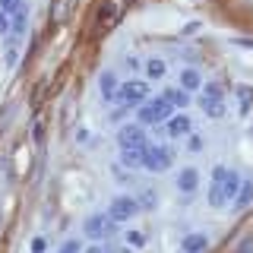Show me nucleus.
Wrapping results in <instances>:
<instances>
[{
	"label": "nucleus",
	"instance_id": "obj_1",
	"mask_svg": "<svg viewBox=\"0 0 253 253\" xmlns=\"http://www.w3.org/2000/svg\"><path fill=\"white\" fill-rule=\"evenodd\" d=\"M241 174L231 171V168H225V165H218L215 171H212V187H209V203L215 206V209H221V206H228V203H234V196H237V190H241Z\"/></svg>",
	"mask_w": 253,
	"mask_h": 253
},
{
	"label": "nucleus",
	"instance_id": "obj_2",
	"mask_svg": "<svg viewBox=\"0 0 253 253\" xmlns=\"http://www.w3.org/2000/svg\"><path fill=\"white\" fill-rule=\"evenodd\" d=\"M200 108H203L209 117H225V89H221L218 83H203Z\"/></svg>",
	"mask_w": 253,
	"mask_h": 253
},
{
	"label": "nucleus",
	"instance_id": "obj_3",
	"mask_svg": "<svg viewBox=\"0 0 253 253\" xmlns=\"http://www.w3.org/2000/svg\"><path fill=\"white\" fill-rule=\"evenodd\" d=\"M83 231L85 237H92V241H108V237H114L117 234V221L108 215H101V212H95V215L85 218V225H83Z\"/></svg>",
	"mask_w": 253,
	"mask_h": 253
},
{
	"label": "nucleus",
	"instance_id": "obj_4",
	"mask_svg": "<svg viewBox=\"0 0 253 253\" xmlns=\"http://www.w3.org/2000/svg\"><path fill=\"white\" fill-rule=\"evenodd\" d=\"M171 105H168V98H165V95H162V98H152V101H142V105H139V124H162V121H168V117H171Z\"/></svg>",
	"mask_w": 253,
	"mask_h": 253
},
{
	"label": "nucleus",
	"instance_id": "obj_5",
	"mask_svg": "<svg viewBox=\"0 0 253 253\" xmlns=\"http://www.w3.org/2000/svg\"><path fill=\"white\" fill-rule=\"evenodd\" d=\"M117 98H121L126 108H139L142 101L149 98V85L139 83V79H126L121 89H117Z\"/></svg>",
	"mask_w": 253,
	"mask_h": 253
},
{
	"label": "nucleus",
	"instance_id": "obj_6",
	"mask_svg": "<svg viewBox=\"0 0 253 253\" xmlns=\"http://www.w3.org/2000/svg\"><path fill=\"white\" fill-rule=\"evenodd\" d=\"M142 168L152 171V174H162L171 168V149L168 146H146V158H142Z\"/></svg>",
	"mask_w": 253,
	"mask_h": 253
},
{
	"label": "nucleus",
	"instance_id": "obj_7",
	"mask_svg": "<svg viewBox=\"0 0 253 253\" xmlns=\"http://www.w3.org/2000/svg\"><path fill=\"white\" fill-rule=\"evenodd\" d=\"M117 146H121V149L149 146V142H146V133H142V124H124L121 130H117Z\"/></svg>",
	"mask_w": 253,
	"mask_h": 253
},
{
	"label": "nucleus",
	"instance_id": "obj_8",
	"mask_svg": "<svg viewBox=\"0 0 253 253\" xmlns=\"http://www.w3.org/2000/svg\"><path fill=\"white\" fill-rule=\"evenodd\" d=\"M139 212V203L133 200V196H117L114 203H111V209H108V215L114 218V221H130L133 215Z\"/></svg>",
	"mask_w": 253,
	"mask_h": 253
},
{
	"label": "nucleus",
	"instance_id": "obj_9",
	"mask_svg": "<svg viewBox=\"0 0 253 253\" xmlns=\"http://www.w3.org/2000/svg\"><path fill=\"white\" fill-rule=\"evenodd\" d=\"M190 130H193V124H190L187 114H174V117H168V136L180 139V136H187Z\"/></svg>",
	"mask_w": 253,
	"mask_h": 253
},
{
	"label": "nucleus",
	"instance_id": "obj_10",
	"mask_svg": "<svg viewBox=\"0 0 253 253\" xmlns=\"http://www.w3.org/2000/svg\"><path fill=\"white\" fill-rule=\"evenodd\" d=\"M180 89H187V92L203 89V73H200L196 67H187L184 73H180Z\"/></svg>",
	"mask_w": 253,
	"mask_h": 253
},
{
	"label": "nucleus",
	"instance_id": "obj_11",
	"mask_svg": "<svg viewBox=\"0 0 253 253\" xmlns=\"http://www.w3.org/2000/svg\"><path fill=\"white\" fill-rule=\"evenodd\" d=\"M142 158H146V146H130V149H121V162L126 168H139Z\"/></svg>",
	"mask_w": 253,
	"mask_h": 253
},
{
	"label": "nucleus",
	"instance_id": "obj_12",
	"mask_svg": "<svg viewBox=\"0 0 253 253\" xmlns=\"http://www.w3.org/2000/svg\"><path fill=\"white\" fill-rule=\"evenodd\" d=\"M177 187L184 190V193H193V190L200 187V171H196V168H184L177 174Z\"/></svg>",
	"mask_w": 253,
	"mask_h": 253
},
{
	"label": "nucleus",
	"instance_id": "obj_13",
	"mask_svg": "<svg viewBox=\"0 0 253 253\" xmlns=\"http://www.w3.org/2000/svg\"><path fill=\"white\" fill-rule=\"evenodd\" d=\"M180 247H184V253H203L206 247H209V237L200 234V231H193V234L184 237V244H180Z\"/></svg>",
	"mask_w": 253,
	"mask_h": 253
},
{
	"label": "nucleus",
	"instance_id": "obj_14",
	"mask_svg": "<svg viewBox=\"0 0 253 253\" xmlns=\"http://www.w3.org/2000/svg\"><path fill=\"white\" fill-rule=\"evenodd\" d=\"M250 203H253V180H244L241 190H237V196H234V209H237V212H244Z\"/></svg>",
	"mask_w": 253,
	"mask_h": 253
},
{
	"label": "nucleus",
	"instance_id": "obj_15",
	"mask_svg": "<svg viewBox=\"0 0 253 253\" xmlns=\"http://www.w3.org/2000/svg\"><path fill=\"white\" fill-rule=\"evenodd\" d=\"M98 92L105 95L108 101L117 98V79H114V73H101V79H98Z\"/></svg>",
	"mask_w": 253,
	"mask_h": 253
},
{
	"label": "nucleus",
	"instance_id": "obj_16",
	"mask_svg": "<svg viewBox=\"0 0 253 253\" xmlns=\"http://www.w3.org/2000/svg\"><path fill=\"white\" fill-rule=\"evenodd\" d=\"M165 98H168V105L171 108H184V105H190V92L187 89H165Z\"/></svg>",
	"mask_w": 253,
	"mask_h": 253
},
{
	"label": "nucleus",
	"instance_id": "obj_17",
	"mask_svg": "<svg viewBox=\"0 0 253 253\" xmlns=\"http://www.w3.org/2000/svg\"><path fill=\"white\" fill-rule=\"evenodd\" d=\"M146 76H149V79H162V76H165V60H158V57L149 60V63H146Z\"/></svg>",
	"mask_w": 253,
	"mask_h": 253
},
{
	"label": "nucleus",
	"instance_id": "obj_18",
	"mask_svg": "<svg viewBox=\"0 0 253 253\" xmlns=\"http://www.w3.org/2000/svg\"><path fill=\"white\" fill-rule=\"evenodd\" d=\"M139 209H155V203H158V196L152 193V190H142V193H139Z\"/></svg>",
	"mask_w": 253,
	"mask_h": 253
},
{
	"label": "nucleus",
	"instance_id": "obj_19",
	"mask_svg": "<svg viewBox=\"0 0 253 253\" xmlns=\"http://www.w3.org/2000/svg\"><path fill=\"white\" fill-rule=\"evenodd\" d=\"M10 32H13V35H16V38H19V35H22V32H26V10H19V13H13V29H10Z\"/></svg>",
	"mask_w": 253,
	"mask_h": 253
},
{
	"label": "nucleus",
	"instance_id": "obj_20",
	"mask_svg": "<svg viewBox=\"0 0 253 253\" xmlns=\"http://www.w3.org/2000/svg\"><path fill=\"white\" fill-rule=\"evenodd\" d=\"M57 253H83V244H79L76 237H73V241H63Z\"/></svg>",
	"mask_w": 253,
	"mask_h": 253
},
{
	"label": "nucleus",
	"instance_id": "obj_21",
	"mask_svg": "<svg viewBox=\"0 0 253 253\" xmlns=\"http://www.w3.org/2000/svg\"><path fill=\"white\" fill-rule=\"evenodd\" d=\"M0 10H6V13H19L22 10V0H0Z\"/></svg>",
	"mask_w": 253,
	"mask_h": 253
},
{
	"label": "nucleus",
	"instance_id": "obj_22",
	"mask_svg": "<svg viewBox=\"0 0 253 253\" xmlns=\"http://www.w3.org/2000/svg\"><path fill=\"white\" fill-rule=\"evenodd\" d=\"M10 29H13V19H10V13H6V10H0V35H6Z\"/></svg>",
	"mask_w": 253,
	"mask_h": 253
},
{
	"label": "nucleus",
	"instance_id": "obj_23",
	"mask_svg": "<svg viewBox=\"0 0 253 253\" xmlns=\"http://www.w3.org/2000/svg\"><path fill=\"white\" fill-rule=\"evenodd\" d=\"M237 95H241V111H247V108H250V98H253V92L241 85V89H237Z\"/></svg>",
	"mask_w": 253,
	"mask_h": 253
},
{
	"label": "nucleus",
	"instance_id": "obj_24",
	"mask_svg": "<svg viewBox=\"0 0 253 253\" xmlns=\"http://www.w3.org/2000/svg\"><path fill=\"white\" fill-rule=\"evenodd\" d=\"M32 250H35V253H44V241H42V237H38V241H32Z\"/></svg>",
	"mask_w": 253,
	"mask_h": 253
},
{
	"label": "nucleus",
	"instance_id": "obj_25",
	"mask_svg": "<svg viewBox=\"0 0 253 253\" xmlns=\"http://www.w3.org/2000/svg\"><path fill=\"white\" fill-rule=\"evenodd\" d=\"M190 149H193V152H196V149H203V139H200V136H193V139H190Z\"/></svg>",
	"mask_w": 253,
	"mask_h": 253
},
{
	"label": "nucleus",
	"instance_id": "obj_26",
	"mask_svg": "<svg viewBox=\"0 0 253 253\" xmlns=\"http://www.w3.org/2000/svg\"><path fill=\"white\" fill-rule=\"evenodd\" d=\"M250 250H253V237H250V241H244V247L237 250V253H250Z\"/></svg>",
	"mask_w": 253,
	"mask_h": 253
},
{
	"label": "nucleus",
	"instance_id": "obj_27",
	"mask_svg": "<svg viewBox=\"0 0 253 253\" xmlns=\"http://www.w3.org/2000/svg\"><path fill=\"white\" fill-rule=\"evenodd\" d=\"M85 253H105V250H101V247H89V250H85Z\"/></svg>",
	"mask_w": 253,
	"mask_h": 253
},
{
	"label": "nucleus",
	"instance_id": "obj_28",
	"mask_svg": "<svg viewBox=\"0 0 253 253\" xmlns=\"http://www.w3.org/2000/svg\"><path fill=\"white\" fill-rule=\"evenodd\" d=\"M117 253H133V250H126V247H124V250H117Z\"/></svg>",
	"mask_w": 253,
	"mask_h": 253
}]
</instances>
